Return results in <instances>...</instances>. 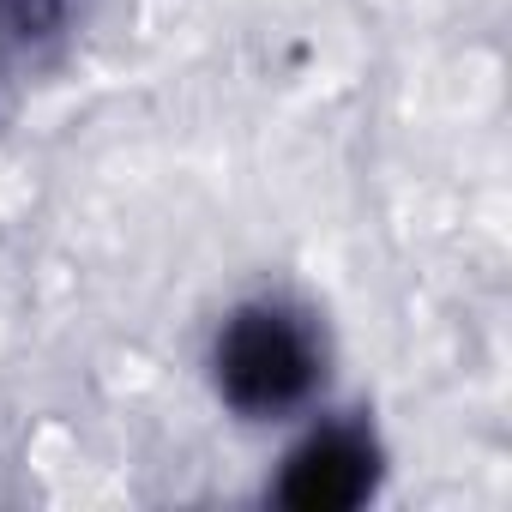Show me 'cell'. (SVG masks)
I'll list each match as a JSON object with an SVG mask.
<instances>
[{
    "label": "cell",
    "instance_id": "obj_1",
    "mask_svg": "<svg viewBox=\"0 0 512 512\" xmlns=\"http://www.w3.org/2000/svg\"><path fill=\"white\" fill-rule=\"evenodd\" d=\"M211 386L247 422L296 416L326 386V338L320 320L290 296L241 302L211 338Z\"/></svg>",
    "mask_w": 512,
    "mask_h": 512
},
{
    "label": "cell",
    "instance_id": "obj_2",
    "mask_svg": "<svg viewBox=\"0 0 512 512\" xmlns=\"http://www.w3.org/2000/svg\"><path fill=\"white\" fill-rule=\"evenodd\" d=\"M380 440L368 422L344 416V422H320L278 470L272 482V500L290 506V512H344V506H362L374 488H380Z\"/></svg>",
    "mask_w": 512,
    "mask_h": 512
}]
</instances>
